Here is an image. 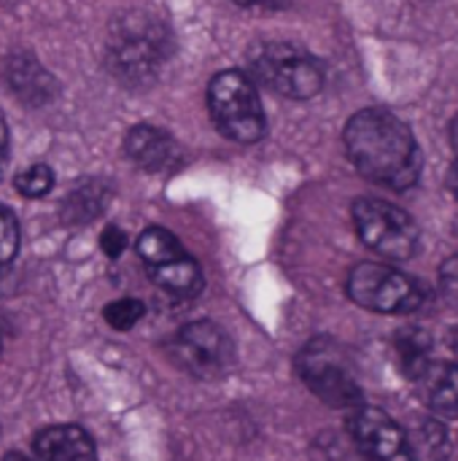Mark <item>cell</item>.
Here are the masks:
<instances>
[{
    "label": "cell",
    "mask_w": 458,
    "mask_h": 461,
    "mask_svg": "<svg viewBox=\"0 0 458 461\" xmlns=\"http://www.w3.org/2000/svg\"><path fill=\"white\" fill-rule=\"evenodd\" d=\"M354 167L389 189H410L421 176V151L410 127L383 108L356 111L343 132Z\"/></svg>",
    "instance_id": "1"
},
{
    "label": "cell",
    "mask_w": 458,
    "mask_h": 461,
    "mask_svg": "<svg viewBox=\"0 0 458 461\" xmlns=\"http://www.w3.org/2000/svg\"><path fill=\"white\" fill-rule=\"evenodd\" d=\"M173 51L170 30L148 11H127L113 19L108 35V68L127 86L151 84Z\"/></svg>",
    "instance_id": "2"
},
{
    "label": "cell",
    "mask_w": 458,
    "mask_h": 461,
    "mask_svg": "<svg viewBox=\"0 0 458 461\" xmlns=\"http://www.w3.org/2000/svg\"><path fill=\"white\" fill-rule=\"evenodd\" d=\"M248 70L262 86L289 100H308L324 86L321 62L302 46L289 41H270L251 49Z\"/></svg>",
    "instance_id": "3"
},
{
    "label": "cell",
    "mask_w": 458,
    "mask_h": 461,
    "mask_svg": "<svg viewBox=\"0 0 458 461\" xmlns=\"http://www.w3.org/2000/svg\"><path fill=\"white\" fill-rule=\"evenodd\" d=\"M208 108L216 130L235 143H256L265 135V111L256 84L240 70H221L213 76Z\"/></svg>",
    "instance_id": "4"
},
{
    "label": "cell",
    "mask_w": 458,
    "mask_h": 461,
    "mask_svg": "<svg viewBox=\"0 0 458 461\" xmlns=\"http://www.w3.org/2000/svg\"><path fill=\"white\" fill-rule=\"evenodd\" d=\"M354 224L364 246L378 251L386 259H410L418 251L421 235L418 224L410 213L402 208L378 200V197H362L354 203Z\"/></svg>",
    "instance_id": "5"
},
{
    "label": "cell",
    "mask_w": 458,
    "mask_h": 461,
    "mask_svg": "<svg viewBox=\"0 0 458 461\" xmlns=\"http://www.w3.org/2000/svg\"><path fill=\"white\" fill-rule=\"evenodd\" d=\"M348 297L375 313H413L424 303V286L402 270L364 262L348 276Z\"/></svg>",
    "instance_id": "6"
},
{
    "label": "cell",
    "mask_w": 458,
    "mask_h": 461,
    "mask_svg": "<svg viewBox=\"0 0 458 461\" xmlns=\"http://www.w3.org/2000/svg\"><path fill=\"white\" fill-rule=\"evenodd\" d=\"M297 367L300 378L321 402L332 408H356L362 402V389L348 373L343 351L332 340L319 338L308 343L297 359Z\"/></svg>",
    "instance_id": "7"
},
{
    "label": "cell",
    "mask_w": 458,
    "mask_h": 461,
    "mask_svg": "<svg viewBox=\"0 0 458 461\" xmlns=\"http://www.w3.org/2000/svg\"><path fill=\"white\" fill-rule=\"evenodd\" d=\"M173 357L194 378H221L235 362V346L219 324L192 321L175 332Z\"/></svg>",
    "instance_id": "8"
},
{
    "label": "cell",
    "mask_w": 458,
    "mask_h": 461,
    "mask_svg": "<svg viewBox=\"0 0 458 461\" xmlns=\"http://www.w3.org/2000/svg\"><path fill=\"white\" fill-rule=\"evenodd\" d=\"M348 435L367 461H413L410 435L378 408L354 411L348 419Z\"/></svg>",
    "instance_id": "9"
},
{
    "label": "cell",
    "mask_w": 458,
    "mask_h": 461,
    "mask_svg": "<svg viewBox=\"0 0 458 461\" xmlns=\"http://www.w3.org/2000/svg\"><path fill=\"white\" fill-rule=\"evenodd\" d=\"M3 81L24 105H32V108L46 105L57 95V78L27 51H13L5 59Z\"/></svg>",
    "instance_id": "10"
},
{
    "label": "cell",
    "mask_w": 458,
    "mask_h": 461,
    "mask_svg": "<svg viewBox=\"0 0 458 461\" xmlns=\"http://www.w3.org/2000/svg\"><path fill=\"white\" fill-rule=\"evenodd\" d=\"M35 461H97L94 440L76 424L46 427L32 440Z\"/></svg>",
    "instance_id": "11"
},
{
    "label": "cell",
    "mask_w": 458,
    "mask_h": 461,
    "mask_svg": "<svg viewBox=\"0 0 458 461\" xmlns=\"http://www.w3.org/2000/svg\"><path fill=\"white\" fill-rule=\"evenodd\" d=\"M421 402L440 419H458V365L429 362L413 378Z\"/></svg>",
    "instance_id": "12"
},
{
    "label": "cell",
    "mask_w": 458,
    "mask_h": 461,
    "mask_svg": "<svg viewBox=\"0 0 458 461\" xmlns=\"http://www.w3.org/2000/svg\"><path fill=\"white\" fill-rule=\"evenodd\" d=\"M124 154L138 167H143L148 173H159L173 162L175 140L154 124H138L124 138Z\"/></svg>",
    "instance_id": "13"
},
{
    "label": "cell",
    "mask_w": 458,
    "mask_h": 461,
    "mask_svg": "<svg viewBox=\"0 0 458 461\" xmlns=\"http://www.w3.org/2000/svg\"><path fill=\"white\" fill-rule=\"evenodd\" d=\"M148 276H151V281H154L159 289H165L167 294L181 297V300L197 297V294L202 292V284H205L200 265H197L189 254L181 257V259H173V262L148 267Z\"/></svg>",
    "instance_id": "14"
},
{
    "label": "cell",
    "mask_w": 458,
    "mask_h": 461,
    "mask_svg": "<svg viewBox=\"0 0 458 461\" xmlns=\"http://www.w3.org/2000/svg\"><path fill=\"white\" fill-rule=\"evenodd\" d=\"M108 186L103 181H81L62 203V219L67 224H86L92 221L94 216L103 213L105 203H108Z\"/></svg>",
    "instance_id": "15"
},
{
    "label": "cell",
    "mask_w": 458,
    "mask_h": 461,
    "mask_svg": "<svg viewBox=\"0 0 458 461\" xmlns=\"http://www.w3.org/2000/svg\"><path fill=\"white\" fill-rule=\"evenodd\" d=\"M394 351H397V362L405 370V375L413 381L429 362H432V338L418 330V327H408L400 330L394 335Z\"/></svg>",
    "instance_id": "16"
},
{
    "label": "cell",
    "mask_w": 458,
    "mask_h": 461,
    "mask_svg": "<svg viewBox=\"0 0 458 461\" xmlns=\"http://www.w3.org/2000/svg\"><path fill=\"white\" fill-rule=\"evenodd\" d=\"M135 249H138V257L146 262V267H157V265H165V262L186 257V249L181 246V240L173 232L162 230V227L143 230Z\"/></svg>",
    "instance_id": "17"
},
{
    "label": "cell",
    "mask_w": 458,
    "mask_h": 461,
    "mask_svg": "<svg viewBox=\"0 0 458 461\" xmlns=\"http://www.w3.org/2000/svg\"><path fill=\"white\" fill-rule=\"evenodd\" d=\"M413 461H448L451 456V438L437 419H427L410 432Z\"/></svg>",
    "instance_id": "18"
},
{
    "label": "cell",
    "mask_w": 458,
    "mask_h": 461,
    "mask_svg": "<svg viewBox=\"0 0 458 461\" xmlns=\"http://www.w3.org/2000/svg\"><path fill=\"white\" fill-rule=\"evenodd\" d=\"M13 186L22 197H46L54 186V173L49 165L38 162V165H30L24 167L16 178H13Z\"/></svg>",
    "instance_id": "19"
},
{
    "label": "cell",
    "mask_w": 458,
    "mask_h": 461,
    "mask_svg": "<svg viewBox=\"0 0 458 461\" xmlns=\"http://www.w3.org/2000/svg\"><path fill=\"white\" fill-rule=\"evenodd\" d=\"M143 313H146V305H143L140 300H132V297L113 300V303H108L105 311H103L105 321H108L113 330H119V332L132 330V327L143 319Z\"/></svg>",
    "instance_id": "20"
},
{
    "label": "cell",
    "mask_w": 458,
    "mask_h": 461,
    "mask_svg": "<svg viewBox=\"0 0 458 461\" xmlns=\"http://www.w3.org/2000/svg\"><path fill=\"white\" fill-rule=\"evenodd\" d=\"M19 251V224L16 216L0 205V267H5Z\"/></svg>",
    "instance_id": "21"
},
{
    "label": "cell",
    "mask_w": 458,
    "mask_h": 461,
    "mask_svg": "<svg viewBox=\"0 0 458 461\" xmlns=\"http://www.w3.org/2000/svg\"><path fill=\"white\" fill-rule=\"evenodd\" d=\"M440 297L451 311L458 313V254L448 257L440 267Z\"/></svg>",
    "instance_id": "22"
},
{
    "label": "cell",
    "mask_w": 458,
    "mask_h": 461,
    "mask_svg": "<svg viewBox=\"0 0 458 461\" xmlns=\"http://www.w3.org/2000/svg\"><path fill=\"white\" fill-rule=\"evenodd\" d=\"M100 249L111 257V259H116V257H121L124 254V249H127V235L119 230V227H105L103 230V235H100Z\"/></svg>",
    "instance_id": "23"
},
{
    "label": "cell",
    "mask_w": 458,
    "mask_h": 461,
    "mask_svg": "<svg viewBox=\"0 0 458 461\" xmlns=\"http://www.w3.org/2000/svg\"><path fill=\"white\" fill-rule=\"evenodd\" d=\"M5 162H8V124L5 116L0 113V176L5 170Z\"/></svg>",
    "instance_id": "24"
},
{
    "label": "cell",
    "mask_w": 458,
    "mask_h": 461,
    "mask_svg": "<svg viewBox=\"0 0 458 461\" xmlns=\"http://www.w3.org/2000/svg\"><path fill=\"white\" fill-rule=\"evenodd\" d=\"M238 5H265V8H281L289 0H235Z\"/></svg>",
    "instance_id": "25"
},
{
    "label": "cell",
    "mask_w": 458,
    "mask_h": 461,
    "mask_svg": "<svg viewBox=\"0 0 458 461\" xmlns=\"http://www.w3.org/2000/svg\"><path fill=\"white\" fill-rule=\"evenodd\" d=\"M448 346H451L454 357L458 359V327H456V330H451V335H448Z\"/></svg>",
    "instance_id": "26"
},
{
    "label": "cell",
    "mask_w": 458,
    "mask_h": 461,
    "mask_svg": "<svg viewBox=\"0 0 458 461\" xmlns=\"http://www.w3.org/2000/svg\"><path fill=\"white\" fill-rule=\"evenodd\" d=\"M451 189H454V194H456L458 200V159L456 165H454V170H451Z\"/></svg>",
    "instance_id": "27"
},
{
    "label": "cell",
    "mask_w": 458,
    "mask_h": 461,
    "mask_svg": "<svg viewBox=\"0 0 458 461\" xmlns=\"http://www.w3.org/2000/svg\"><path fill=\"white\" fill-rule=\"evenodd\" d=\"M3 461H27V459H24L22 454H8V456H5Z\"/></svg>",
    "instance_id": "28"
},
{
    "label": "cell",
    "mask_w": 458,
    "mask_h": 461,
    "mask_svg": "<svg viewBox=\"0 0 458 461\" xmlns=\"http://www.w3.org/2000/svg\"><path fill=\"white\" fill-rule=\"evenodd\" d=\"M454 146H456V149H458V119H456V122H454Z\"/></svg>",
    "instance_id": "29"
},
{
    "label": "cell",
    "mask_w": 458,
    "mask_h": 461,
    "mask_svg": "<svg viewBox=\"0 0 458 461\" xmlns=\"http://www.w3.org/2000/svg\"><path fill=\"white\" fill-rule=\"evenodd\" d=\"M0 348H3V340H0Z\"/></svg>",
    "instance_id": "30"
}]
</instances>
